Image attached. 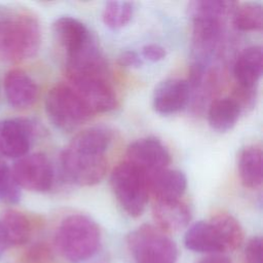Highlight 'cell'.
Here are the masks:
<instances>
[{
  "mask_svg": "<svg viewBox=\"0 0 263 263\" xmlns=\"http://www.w3.org/2000/svg\"><path fill=\"white\" fill-rule=\"evenodd\" d=\"M0 222L9 246H22L30 239L32 225L24 213L16 210H7L3 213Z\"/></svg>",
  "mask_w": 263,
  "mask_h": 263,
  "instance_id": "obj_22",
  "label": "cell"
},
{
  "mask_svg": "<svg viewBox=\"0 0 263 263\" xmlns=\"http://www.w3.org/2000/svg\"><path fill=\"white\" fill-rule=\"evenodd\" d=\"M21 188L13 179L11 170L0 162V202L16 203L21 199Z\"/></svg>",
  "mask_w": 263,
  "mask_h": 263,
  "instance_id": "obj_25",
  "label": "cell"
},
{
  "mask_svg": "<svg viewBox=\"0 0 263 263\" xmlns=\"http://www.w3.org/2000/svg\"><path fill=\"white\" fill-rule=\"evenodd\" d=\"M190 86L187 80L168 78L157 84L153 91V109L161 115H171L181 111L188 103Z\"/></svg>",
  "mask_w": 263,
  "mask_h": 263,
  "instance_id": "obj_12",
  "label": "cell"
},
{
  "mask_svg": "<svg viewBox=\"0 0 263 263\" xmlns=\"http://www.w3.org/2000/svg\"><path fill=\"white\" fill-rule=\"evenodd\" d=\"M45 111L60 129L71 132L86 122L92 115L78 93L68 84L52 86L45 98Z\"/></svg>",
  "mask_w": 263,
  "mask_h": 263,
  "instance_id": "obj_6",
  "label": "cell"
},
{
  "mask_svg": "<svg viewBox=\"0 0 263 263\" xmlns=\"http://www.w3.org/2000/svg\"><path fill=\"white\" fill-rule=\"evenodd\" d=\"M263 53L259 45L243 49L233 65V76L236 84L243 88H256L262 75Z\"/></svg>",
  "mask_w": 263,
  "mask_h": 263,
  "instance_id": "obj_17",
  "label": "cell"
},
{
  "mask_svg": "<svg viewBox=\"0 0 263 263\" xmlns=\"http://www.w3.org/2000/svg\"><path fill=\"white\" fill-rule=\"evenodd\" d=\"M18 187L35 192L48 191L53 183V170L49 159L42 153L21 157L11 170Z\"/></svg>",
  "mask_w": 263,
  "mask_h": 263,
  "instance_id": "obj_9",
  "label": "cell"
},
{
  "mask_svg": "<svg viewBox=\"0 0 263 263\" xmlns=\"http://www.w3.org/2000/svg\"><path fill=\"white\" fill-rule=\"evenodd\" d=\"M55 41L64 50L66 59L78 52L91 38L86 26L72 16H61L52 24Z\"/></svg>",
  "mask_w": 263,
  "mask_h": 263,
  "instance_id": "obj_14",
  "label": "cell"
},
{
  "mask_svg": "<svg viewBox=\"0 0 263 263\" xmlns=\"http://www.w3.org/2000/svg\"><path fill=\"white\" fill-rule=\"evenodd\" d=\"M35 134L33 122L24 118L0 120V154L8 158L27 155Z\"/></svg>",
  "mask_w": 263,
  "mask_h": 263,
  "instance_id": "obj_11",
  "label": "cell"
},
{
  "mask_svg": "<svg viewBox=\"0 0 263 263\" xmlns=\"http://www.w3.org/2000/svg\"><path fill=\"white\" fill-rule=\"evenodd\" d=\"M185 247L193 252L220 254L225 251L214 226L205 221L191 225L184 236Z\"/></svg>",
  "mask_w": 263,
  "mask_h": 263,
  "instance_id": "obj_18",
  "label": "cell"
},
{
  "mask_svg": "<svg viewBox=\"0 0 263 263\" xmlns=\"http://www.w3.org/2000/svg\"><path fill=\"white\" fill-rule=\"evenodd\" d=\"M238 174L242 185L247 188H260L262 176V150L257 145L246 147L239 154Z\"/></svg>",
  "mask_w": 263,
  "mask_h": 263,
  "instance_id": "obj_19",
  "label": "cell"
},
{
  "mask_svg": "<svg viewBox=\"0 0 263 263\" xmlns=\"http://www.w3.org/2000/svg\"><path fill=\"white\" fill-rule=\"evenodd\" d=\"M4 92L8 104L14 109H27L38 98L35 80L24 70L11 69L4 77Z\"/></svg>",
  "mask_w": 263,
  "mask_h": 263,
  "instance_id": "obj_13",
  "label": "cell"
},
{
  "mask_svg": "<svg viewBox=\"0 0 263 263\" xmlns=\"http://www.w3.org/2000/svg\"><path fill=\"white\" fill-rule=\"evenodd\" d=\"M69 85L93 114L109 112L117 106V96L107 75H69Z\"/></svg>",
  "mask_w": 263,
  "mask_h": 263,
  "instance_id": "obj_7",
  "label": "cell"
},
{
  "mask_svg": "<svg viewBox=\"0 0 263 263\" xmlns=\"http://www.w3.org/2000/svg\"><path fill=\"white\" fill-rule=\"evenodd\" d=\"M41 44L38 17L20 7L0 6V59L18 63L36 55Z\"/></svg>",
  "mask_w": 263,
  "mask_h": 263,
  "instance_id": "obj_2",
  "label": "cell"
},
{
  "mask_svg": "<svg viewBox=\"0 0 263 263\" xmlns=\"http://www.w3.org/2000/svg\"><path fill=\"white\" fill-rule=\"evenodd\" d=\"M0 162H1V161H0Z\"/></svg>",
  "mask_w": 263,
  "mask_h": 263,
  "instance_id": "obj_33",
  "label": "cell"
},
{
  "mask_svg": "<svg viewBox=\"0 0 263 263\" xmlns=\"http://www.w3.org/2000/svg\"><path fill=\"white\" fill-rule=\"evenodd\" d=\"M112 141L111 132L93 126L78 133L61 154V167L66 179L78 186H92L105 176L106 151Z\"/></svg>",
  "mask_w": 263,
  "mask_h": 263,
  "instance_id": "obj_1",
  "label": "cell"
},
{
  "mask_svg": "<svg viewBox=\"0 0 263 263\" xmlns=\"http://www.w3.org/2000/svg\"><path fill=\"white\" fill-rule=\"evenodd\" d=\"M98 263H106V262H103V261H101V262H98Z\"/></svg>",
  "mask_w": 263,
  "mask_h": 263,
  "instance_id": "obj_32",
  "label": "cell"
},
{
  "mask_svg": "<svg viewBox=\"0 0 263 263\" xmlns=\"http://www.w3.org/2000/svg\"><path fill=\"white\" fill-rule=\"evenodd\" d=\"M147 180L148 190L156 200L180 199L187 187L186 176L167 167L147 176Z\"/></svg>",
  "mask_w": 263,
  "mask_h": 263,
  "instance_id": "obj_16",
  "label": "cell"
},
{
  "mask_svg": "<svg viewBox=\"0 0 263 263\" xmlns=\"http://www.w3.org/2000/svg\"><path fill=\"white\" fill-rule=\"evenodd\" d=\"M191 49L193 65L203 67L217 48L222 34V15L210 13H191Z\"/></svg>",
  "mask_w": 263,
  "mask_h": 263,
  "instance_id": "obj_8",
  "label": "cell"
},
{
  "mask_svg": "<svg viewBox=\"0 0 263 263\" xmlns=\"http://www.w3.org/2000/svg\"><path fill=\"white\" fill-rule=\"evenodd\" d=\"M55 247L70 263H81L91 258L101 243L98 224L85 215L74 214L66 217L59 225Z\"/></svg>",
  "mask_w": 263,
  "mask_h": 263,
  "instance_id": "obj_3",
  "label": "cell"
},
{
  "mask_svg": "<svg viewBox=\"0 0 263 263\" xmlns=\"http://www.w3.org/2000/svg\"><path fill=\"white\" fill-rule=\"evenodd\" d=\"M240 113L239 106L231 97L217 99L210 105L208 121L213 129L225 133L236 124Z\"/></svg>",
  "mask_w": 263,
  "mask_h": 263,
  "instance_id": "obj_20",
  "label": "cell"
},
{
  "mask_svg": "<svg viewBox=\"0 0 263 263\" xmlns=\"http://www.w3.org/2000/svg\"><path fill=\"white\" fill-rule=\"evenodd\" d=\"M126 161L143 171L146 176L166 168L171 154L160 140L153 137L141 138L129 144Z\"/></svg>",
  "mask_w": 263,
  "mask_h": 263,
  "instance_id": "obj_10",
  "label": "cell"
},
{
  "mask_svg": "<svg viewBox=\"0 0 263 263\" xmlns=\"http://www.w3.org/2000/svg\"><path fill=\"white\" fill-rule=\"evenodd\" d=\"M233 26L239 31H261L263 8L260 3L247 2L234 8Z\"/></svg>",
  "mask_w": 263,
  "mask_h": 263,
  "instance_id": "obj_23",
  "label": "cell"
},
{
  "mask_svg": "<svg viewBox=\"0 0 263 263\" xmlns=\"http://www.w3.org/2000/svg\"><path fill=\"white\" fill-rule=\"evenodd\" d=\"M111 189L122 208L130 217L143 214L148 200V180L146 174L128 161L118 163L110 176Z\"/></svg>",
  "mask_w": 263,
  "mask_h": 263,
  "instance_id": "obj_5",
  "label": "cell"
},
{
  "mask_svg": "<svg viewBox=\"0 0 263 263\" xmlns=\"http://www.w3.org/2000/svg\"><path fill=\"white\" fill-rule=\"evenodd\" d=\"M9 247V243H8V240L6 238V235H5V232H4V229L2 227V224L0 222V258L2 257V255L4 254L5 250Z\"/></svg>",
  "mask_w": 263,
  "mask_h": 263,
  "instance_id": "obj_31",
  "label": "cell"
},
{
  "mask_svg": "<svg viewBox=\"0 0 263 263\" xmlns=\"http://www.w3.org/2000/svg\"><path fill=\"white\" fill-rule=\"evenodd\" d=\"M141 53H142V57H144L145 59H147L151 62L161 61L166 55V51H165L164 47H162L159 44H155V43H150V44L144 45L142 47Z\"/></svg>",
  "mask_w": 263,
  "mask_h": 263,
  "instance_id": "obj_28",
  "label": "cell"
},
{
  "mask_svg": "<svg viewBox=\"0 0 263 263\" xmlns=\"http://www.w3.org/2000/svg\"><path fill=\"white\" fill-rule=\"evenodd\" d=\"M210 223L217 231L225 251H234L243 242V230L239 222L225 212L216 213Z\"/></svg>",
  "mask_w": 263,
  "mask_h": 263,
  "instance_id": "obj_21",
  "label": "cell"
},
{
  "mask_svg": "<svg viewBox=\"0 0 263 263\" xmlns=\"http://www.w3.org/2000/svg\"><path fill=\"white\" fill-rule=\"evenodd\" d=\"M152 213L157 228L165 233L177 232L183 229L189 224L191 219V211L181 198L156 200Z\"/></svg>",
  "mask_w": 263,
  "mask_h": 263,
  "instance_id": "obj_15",
  "label": "cell"
},
{
  "mask_svg": "<svg viewBox=\"0 0 263 263\" xmlns=\"http://www.w3.org/2000/svg\"><path fill=\"white\" fill-rule=\"evenodd\" d=\"M118 63L122 67H126V68H139L143 64L139 53L135 50L122 51L118 57Z\"/></svg>",
  "mask_w": 263,
  "mask_h": 263,
  "instance_id": "obj_29",
  "label": "cell"
},
{
  "mask_svg": "<svg viewBox=\"0 0 263 263\" xmlns=\"http://www.w3.org/2000/svg\"><path fill=\"white\" fill-rule=\"evenodd\" d=\"M134 14V4L127 1H109L106 3L102 18L106 27L118 30L129 23Z\"/></svg>",
  "mask_w": 263,
  "mask_h": 263,
  "instance_id": "obj_24",
  "label": "cell"
},
{
  "mask_svg": "<svg viewBox=\"0 0 263 263\" xmlns=\"http://www.w3.org/2000/svg\"><path fill=\"white\" fill-rule=\"evenodd\" d=\"M198 263H232V262L227 256H224L221 254H211L202 258Z\"/></svg>",
  "mask_w": 263,
  "mask_h": 263,
  "instance_id": "obj_30",
  "label": "cell"
},
{
  "mask_svg": "<svg viewBox=\"0 0 263 263\" xmlns=\"http://www.w3.org/2000/svg\"><path fill=\"white\" fill-rule=\"evenodd\" d=\"M133 263H176L178 250L171 237L159 228L144 224L126 236Z\"/></svg>",
  "mask_w": 263,
  "mask_h": 263,
  "instance_id": "obj_4",
  "label": "cell"
},
{
  "mask_svg": "<svg viewBox=\"0 0 263 263\" xmlns=\"http://www.w3.org/2000/svg\"><path fill=\"white\" fill-rule=\"evenodd\" d=\"M246 263H262V238L261 236L252 237L245 250Z\"/></svg>",
  "mask_w": 263,
  "mask_h": 263,
  "instance_id": "obj_27",
  "label": "cell"
},
{
  "mask_svg": "<svg viewBox=\"0 0 263 263\" xmlns=\"http://www.w3.org/2000/svg\"><path fill=\"white\" fill-rule=\"evenodd\" d=\"M52 256L51 248L42 241L32 245L25 254L28 263H48Z\"/></svg>",
  "mask_w": 263,
  "mask_h": 263,
  "instance_id": "obj_26",
  "label": "cell"
}]
</instances>
